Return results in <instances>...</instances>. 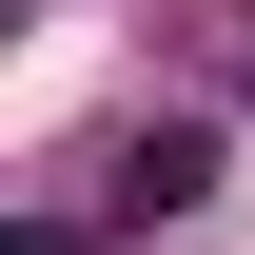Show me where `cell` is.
<instances>
[{"label":"cell","mask_w":255,"mask_h":255,"mask_svg":"<svg viewBox=\"0 0 255 255\" xmlns=\"http://www.w3.org/2000/svg\"><path fill=\"white\" fill-rule=\"evenodd\" d=\"M236 98H255V20H236Z\"/></svg>","instance_id":"obj_3"},{"label":"cell","mask_w":255,"mask_h":255,"mask_svg":"<svg viewBox=\"0 0 255 255\" xmlns=\"http://www.w3.org/2000/svg\"><path fill=\"white\" fill-rule=\"evenodd\" d=\"M20 255H98V236H79V216H20Z\"/></svg>","instance_id":"obj_2"},{"label":"cell","mask_w":255,"mask_h":255,"mask_svg":"<svg viewBox=\"0 0 255 255\" xmlns=\"http://www.w3.org/2000/svg\"><path fill=\"white\" fill-rule=\"evenodd\" d=\"M196 196H216V118H118L98 137V216L118 236H177Z\"/></svg>","instance_id":"obj_1"}]
</instances>
